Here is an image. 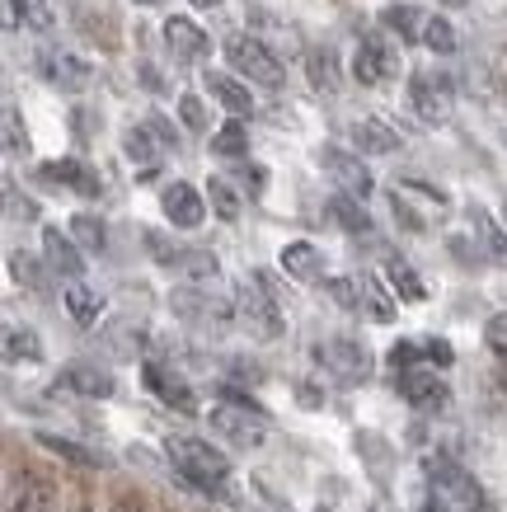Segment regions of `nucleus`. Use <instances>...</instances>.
<instances>
[{
    "label": "nucleus",
    "mask_w": 507,
    "mask_h": 512,
    "mask_svg": "<svg viewBox=\"0 0 507 512\" xmlns=\"http://www.w3.org/2000/svg\"><path fill=\"white\" fill-rule=\"evenodd\" d=\"M108 343H113V353L118 357H137L141 353V325H132V320L108 325Z\"/></svg>",
    "instance_id": "nucleus-39"
},
{
    "label": "nucleus",
    "mask_w": 507,
    "mask_h": 512,
    "mask_svg": "<svg viewBox=\"0 0 507 512\" xmlns=\"http://www.w3.org/2000/svg\"><path fill=\"white\" fill-rule=\"evenodd\" d=\"M470 217H475V231H479V240H484V249H489L493 259H498V264L507 268V231L489 217V212H479V207L470 212Z\"/></svg>",
    "instance_id": "nucleus-35"
},
{
    "label": "nucleus",
    "mask_w": 507,
    "mask_h": 512,
    "mask_svg": "<svg viewBox=\"0 0 507 512\" xmlns=\"http://www.w3.org/2000/svg\"><path fill=\"white\" fill-rule=\"evenodd\" d=\"M169 311L179 315V320H193V325H212L221 329L231 320V306H221L212 292H202V287H179V292L169 296Z\"/></svg>",
    "instance_id": "nucleus-10"
},
{
    "label": "nucleus",
    "mask_w": 507,
    "mask_h": 512,
    "mask_svg": "<svg viewBox=\"0 0 507 512\" xmlns=\"http://www.w3.org/2000/svg\"><path fill=\"white\" fill-rule=\"evenodd\" d=\"M202 85L212 90V99L221 104V109L231 113V118H240L245 123L249 113H254V94H249V85H240L235 76H221V71H207L202 76Z\"/></svg>",
    "instance_id": "nucleus-19"
},
{
    "label": "nucleus",
    "mask_w": 507,
    "mask_h": 512,
    "mask_svg": "<svg viewBox=\"0 0 507 512\" xmlns=\"http://www.w3.org/2000/svg\"><path fill=\"white\" fill-rule=\"evenodd\" d=\"M43 259L52 273H62L66 282H80L85 278V249L71 240V231H62V226H47L43 231Z\"/></svg>",
    "instance_id": "nucleus-12"
},
{
    "label": "nucleus",
    "mask_w": 507,
    "mask_h": 512,
    "mask_svg": "<svg viewBox=\"0 0 507 512\" xmlns=\"http://www.w3.org/2000/svg\"><path fill=\"white\" fill-rule=\"evenodd\" d=\"M385 278H390V287L400 292V301H423V296H428V287L418 282L414 264H404L400 254H395V259H385Z\"/></svg>",
    "instance_id": "nucleus-31"
},
{
    "label": "nucleus",
    "mask_w": 507,
    "mask_h": 512,
    "mask_svg": "<svg viewBox=\"0 0 507 512\" xmlns=\"http://www.w3.org/2000/svg\"><path fill=\"white\" fill-rule=\"evenodd\" d=\"M484 343H489L498 357H507V311L489 315V325H484Z\"/></svg>",
    "instance_id": "nucleus-45"
},
{
    "label": "nucleus",
    "mask_w": 507,
    "mask_h": 512,
    "mask_svg": "<svg viewBox=\"0 0 507 512\" xmlns=\"http://www.w3.org/2000/svg\"><path fill=\"white\" fill-rule=\"evenodd\" d=\"M108 512H141V503H137V498H118Z\"/></svg>",
    "instance_id": "nucleus-50"
},
{
    "label": "nucleus",
    "mask_w": 507,
    "mask_h": 512,
    "mask_svg": "<svg viewBox=\"0 0 507 512\" xmlns=\"http://www.w3.org/2000/svg\"><path fill=\"white\" fill-rule=\"evenodd\" d=\"M57 390H71L80 400H108V395L118 390V381H113L104 367H94V362H71V367H62V376H57Z\"/></svg>",
    "instance_id": "nucleus-15"
},
{
    "label": "nucleus",
    "mask_w": 507,
    "mask_h": 512,
    "mask_svg": "<svg viewBox=\"0 0 507 512\" xmlns=\"http://www.w3.org/2000/svg\"><path fill=\"white\" fill-rule=\"evenodd\" d=\"M137 5H160V0H137Z\"/></svg>",
    "instance_id": "nucleus-52"
},
{
    "label": "nucleus",
    "mask_w": 507,
    "mask_h": 512,
    "mask_svg": "<svg viewBox=\"0 0 507 512\" xmlns=\"http://www.w3.org/2000/svg\"><path fill=\"white\" fill-rule=\"evenodd\" d=\"M357 296H362V311H367L376 325H390V320H395V301H390V292L381 287L376 273H357Z\"/></svg>",
    "instance_id": "nucleus-25"
},
{
    "label": "nucleus",
    "mask_w": 507,
    "mask_h": 512,
    "mask_svg": "<svg viewBox=\"0 0 507 512\" xmlns=\"http://www.w3.org/2000/svg\"><path fill=\"white\" fill-rule=\"evenodd\" d=\"M5 193H10V217H38V207H33V202L29 198H24V202H19V193H15V184H5Z\"/></svg>",
    "instance_id": "nucleus-48"
},
{
    "label": "nucleus",
    "mask_w": 507,
    "mask_h": 512,
    "mask_svg": "<svg viewBox=\"0 0 507 512\" xmlns=\"http://www.w3.org/2000/svg\"><path fill=\"white\" fill-rule=\"evenodd\" d=\"M5 151L10 156H29V132H24V118H19L15 104H5Z\"/></svg>",
    "instance_id": "nucleus-40"
},
{
    "label": "nucleus",
    "mask_w": 507,
    "mask_h": 512,
    "mask_svg": "<svg viewBox=\"0 0 507 512\" xmlns=\"http://www.w3.org/2000/svg\"><path fill=\"white\" fill-rule=\"evenodd\" d=\"M503 221H507V202H503Z\"/></svg>",
    "instance_id": "nucleus-53"
},
{
    "label": "nucleus",
    "mask_w": 507,
    "mask_h": 512,
    "mask_svg": "<svg viewBox=\"0 0 507 512\" xmlns=\"http://www.w3.org/2000/svg\"><path fill=\"white\" fill-rule=\"evenodd\" d=\"M315 362H320L324 372H334L338 381H348V386H357V381L371 376V353H367V343H357V339L315 343Z\"/></svg>",
    "instance_id": "nucleus-7"
},
{
    "label": "nucleus",
    "mask_w": 507,
    "mask_h": 512,
    "mask_svg": "<svg viewBox=\"0 0 507 512\" xmlns=\"http://www.w3.org/2000/svg\"><path fill=\"white\" fill-rule=\"evenodd\" d=\"M409 104L428 127H446L456 118V90L446 76H432V71H418L409 80Z\"/></svg>",
    "instance_id": "nucleus-6"
},
{
    "label": "nucleus",
    "mask_w": 507,
    "mask_h": 512,
    "mask_svg": "<svg viewBox=\"0 0 507 512\" xmlns=\"http://www.w3.org/2000/svg\"><path fill=\"white\" fill-rule=\"evenodd\" d=\"M62 306H66V315H71L80 329H94V325H99V315H104V301H99L85 282H66Z\"/></svg>",
    "instance_id": "nucleus-24"
},
{
    "label": "nucleus",
    "mask_w": 507,
    "mask_h": 512,
    "mask_svg": "<svg viewBox=\"0 0 507 512\" xmlns=\"http://www.w3.org/2000/svg\"><path fill=\"white\" fill-rule=\"evenodd\" d=\"M10 273H15V282H24V287H33V292L43 287V273H38V259H33V254H24V249H15V254H10Z\"/></svg>",
    "instance_id": "nucleus-41"
},
{
    "label": "nucleus",
    "mask_w": 507,
    "mask_h": 512,
    "mask_svg": "<svg viewBox=\"0 0 507 512\" xmlns=\"http://www.w3.org/2000/svg\"><path fill=\"white\" fill-rule=\"evenodd\" d=\"M188 5H198V10H216L221 0H188Z\"/></svg>",
    "instance_id": "nucleus-51"
},
{
    "label": "nucleus",
    "mask_w": 507,
    "mask_h": 512,
    "mask_svg": "<svg viewBox=\"0 0 507 512\" xmlns=\"http://www.w3.org/2000/svg\"><path fill=\"white\" fill-rule=\"evenodd\" d=\"M423 47L428 52H437V57H451L456 52V29H451V19H442V15H428V29H423Z\"/></svg>",
    "instance_id": "nucleus-36"
},
{
    "label": "nucleus",
    "mask_w": 507,
    "mask_h": 512,
    "mask_svg": "<svg viewBox=\"0 0 507 512\" xmlns=\"http://www.w3.org/2000/svg\"><path fill=\"white\" fill-rule=\"evenodd\" d=\"M277 264H282V273L292 282H324V254L320 245H310V240H292V245H282V254H277Z\"/></svg>",
    "instance_id": "nucleus-17"
},
{
    "label": "nucleus",
    "mask_w": 507,
    "mask_h": 512,
    "mask_svg": "<svg viewBox=\"0 0 507 512\" xmlns=\"http://www.w3.org/2000/svg\"><path fill=\"white\" fill-rule=\"evenodd\" d=\"M423 470H428L432 489L446 498V503H456L461 512H498L493 508V498L484 494V484L470 475V470H461L451 456H428L423 461Z\"/></svg>",
    "instance_id": "nucleus-3"
},
{
    "label": "nucleus",
    "mask_w": 507,
    "mask_h": 512,
    "mask_svg": "<svg viewBox=\"0 0 507 512\" xmlns=\"http://www.w3.org/2000/svg\"><path fill=\"white\" fill-rule=\"evenodd\" d=\"M423 348H428V367H451V362H456V353H451L446 339H423Z\"/></svg>",
    "instance_id": "nucleus-46"
},
{
    "label": "nucleus",
    "mask_w": 507,
    "mask_h": 512,
    "mask_svg": "<svg viewBox=\"0 0 507 512\" xmlns=\"http://www.w3.org/2000/svg\"><path fill=\"white\" fill-rule=\"evenodd\" d=\"M240 179H245L249 188H263V170H254V165H240Z\"/></svg>",
    "instance_id": "nucleus-49"
},
{
    "label": "nucleus",
    "mask_w": 507,
    "mask_h": 512,
    "mask_svg": "<svg viewBox=\"0 0 507 512\" xmlns=\"http://www.w3.org/2000/svg\"><path fill=\"white\" fill-rule=\"evenodd\" d=\"M226 62H231L235 76L259 80V85H268V90H277V85L287 80L282 62H277L273 52H268V43L254 38V33H231V38H226Z\"/></svg>",
    "instance_id": "nucleus-5"
},
{
    "label": "nucleus",
    "mask_w": 507,
    "mask_h": 512,
    "mask_svg": "<svg viewBox=\"0 0 507 512\" xmlns=\"http://www.w3.org/2000/svg\"><path fill=\"white\" fill-rule=\"evenodd\" d=\"M43 179H52V184L71 188V193H80V198H99V174H94L85 160H76V156L43 165Z\"/></svg>",
    "instance_id": "nucleus-20"
},
{
    "label": "nucleus",
    "mask_w": 507,
    "mask_h": 512,
    "mask_svg": "<svg viewBox=\"0 0 507 512\" xmlns=\"http://www.w3.org/2000/svg\"><path fill=\"white\" fill-rule=\"evenodd\" d=\"M207 202H212V212L221 221L240 217V193H235V184H226V179H212V184H207Z\"/></svg>",
    "instance_id": "nucleus-37"
},
{
    "label": "nucleus",
    "mask_w": 507,
    "mask_h": 512,
    "mask_svg": "<svg viewBox=\"0 0 507 512\" xmlns=\"http://www.w3.org/2000/svg\"><path fill=\"white\" fill-rule=\"evenodd\" d=\"M24 24H29V29H52V24H57L52 0H24Z\"/></svg>",
    "instance_id": "nucleus-43"
},
{
    "label": "nucleus",
    "mask_w": 507,
    "mask_h": 512,
    "mask_svg": "<svg viewBox=\"0 0 507 512\" xmlns=\"http://www.w3.org/2000/svg\"><path fill=\"white\" fill-rule=\"evenodd\" d=\"M320 165H324V174H329V179L338 184V193H348V198H362V202H367L371 170L362 165V156L343 151V146H324V151H320Z\"/></svg>",
    "instance_id": "nucleus-9"
},
{
    "label": "nucleus",
    "mask_w": 507,
    "mask_h": 512,
    "mask_svg": "<svg viewBox=\"0 0 507 512\" xmlns=\"http://www.w3.org/2000/svg\"><path fill=\"white\" fill-rule=\"evenodd\" d=\"M71 240H76L80 249H90V254H104V245H108V235H104V221L99 217H90V212H80V217H71Z\"/></svg>",
    "instance_id": "nucleus-33"
},
{
    "label": "nucleus",
    "mask_w": 507,
    "mask_h": 512,
    "mask_svg": "<svg viewBox=\"0 0 507 512\" xmlns=\"http://www.w3.org/2000/svg\"><path fill=\"white\" fill-rule=\"evenodd\" d=\"M395 71H400V52H395V43H390V38H381V33H362L357 57H353L357 85H385Z\"/></svg>",
    "instance_id": "nucleus-8"
},
{
    "label": "nucleus",
    "mask_w": 507,
    "mask_h": 512,
    "mask_svg": "<svg viewBox=\"0 0 507 512\" xmlns=\"http://www.w3.org/2000/svg\"><path fill=\"white\" fill-rule=\"evenodd\" d=\"M160 207H165L169 226H179V231H193V226H202L207 221V198H202L193 184H169L165 193H160Z\"/></svg>",
    "instance_id": "nucleus-14"
},
{
    "label": "nucleus",
    "mask_w": 507,
    "mask_h": 512,
    "mask_svg": "<svg viewBox=\"0 0 507 512\" xmlns=\"http://www.w3.org/2000/svg\"><path fill=\"white\" fill-rule=\"evenodd\" d=\"M47 80L66 94H80L94 80V71H90V62H80L71 52H52V57H47Z\"/></svg>",
    "instance_id": "nucleus-23"
},
{
    "label": "nucleus",
    "mask_w": 507,
    "mask_h": 512,
    "mask_svg": "<svg viewBox=\"0 0 507 512\" xmlns=\"http://www.w3.org/2000/svg\"><path fill=\"white\" fill-rule=\"evenodd\" d=\"M353 141H357V151H362V156H390V151H400V132L385 123V118H376V113L357 118Z\"/></svg>",
    "instance_id": "nucleus-21"
},
{
    "label": "nucleus",
    "mask_w": 507,
    "mask_h": 512,
    "mask_svg": "<svg viewBox=\"0 0 507 512\" xmlns=\"http://www.w3.org/2000/svg\"><path fill=\"white\" fill-rule=\"evenodd\" d=\"M329 296H334L343 311H362V296H357V278H329Z\"/></svg>",
    "instance_id": "nucleus-42"
},
{
    "label": "nucleus",
    "mask_w": 507,
    "mask_h": 512,
    "mask_svg": "<svg viewBox=\"0 0 507 512\" xmlns=\"http://www.w3.org/2000/svg\"><path fill=\"white\" fill-rule=\"evenodd\" d=\"M306 76H310V85H315L320 94H334L338 90V57L329 52V47L306 52Z\"/></svg>",
    "instance_id": "nucleus-30"
},
{
    "label": "nucleus",
    "mask_w": 507,
    "mask_h": 512,
    "mask_svg": "<svg viewBox=\"0 0 507 512\" xmlns=\"http://www.w3.org/2000/svg\"><path fill=\"white\" fill-rule=\"evenodd\" d=\"M5 357L10 362H38L43 357V339L33 329H5Z\"/></svg>",
    "instance_id": "nucleus-34"
},
{
    "label": "nucleus",
    "mask_w": 507,
    "mask_h": 512,
    "mask_svg": "<svg viewBox=\"0 0 507 512\" xmlns=\"http://www.w3.org/2000/svg\"><path fill=\"white\" fill-rule=\"evenodd\" d=\"M381 24L390 33H400V43H423V29H428V19L418 15V5H385Z\"/></svg>",
    "instance_id": "nucleus-27"
},
{
    "label": "nucleus",
    "mask_w": 507,
    "mask_h": 512,
    "mask_svg": "<svg viewBox=\"0 0 507 512\" xmlns=\"http://www.w3.org/2000/svg\"><path fill=\"white\" fill-rule=\"evenodd\" d=\"M169 268H174V273H179L188 287H202V292H207V287L221 278V264H216V254H207V249H179Z\"/></svg>",
    "instance_id": "nucleus-22"
},
{
    "label": "nucleus",
    "mask_w": 507,
    "mask_h": 512,
    "mask_svg": "<svg viewBox=\"0 0 507 512\" xmlns=\"http://www.w3.org/2000/svg\"><path fill=\"white\" fill-rule=\"evenodd\" d=\"M123 151H127V160H132L141 174H155V165H160V141L151 137V127H127Z\"/></svg>",
    "instance_id": "nucleus-26"
},
{
    "label": "nucleus",
    "mask_w": 507,
    "mask_h": 512,
    "mask_svg": "<svg viewBox=\"0 0 507 512\" xmlns=\"http://www.w3.org/2000/svg\"><path fill=\"white\" fill-rule=\"evenodd\" d=\"M165 456L193 489L216 494V498L231 494V461L212 442H202V437H165Z\"/></svg>",
    "instance_id": "nucleus-1"
},
{
    "label": "nucleus",
    "mask_w": 507,
    "mask_h": 512,
    "mask_svg": "<svg viewBox=\"0 0 507 512\" xmlns=\"http://www.w3.org/2000/svg\"><path fill=\"white\" fill-rule=\"evenodd\" d=\"M179 118H184L188 132H207V109H202L198 94H184V99H179Z\"/></svg>",
    "instance_id": "nucleus-44"
},
{
    "label": "nucleus",
    "mask_w": 507,
    "mask_h": 512,
    "mask_svg": "<svg viewBox=\"0 0 507 512\" xmlns=\"http://www.w3.org/2000/svg\"><path fill=\"white\" fill-rule=\"evenodd\" d=\"M329 217H334L348 235L371 231V217H367V207H362V198H348V193H334V198H329Z\"/></svg>",
    "instance_id": "nucleus-28"
},
{
    "label": "nucleus",
    "mask_w": 507,
    "mask_h": 512,
    "mask_svg": "<svg viewBox=\"0 0 507 512\" xmlns=\"http://www.w3.org/2000/svg\"><path fill=\"white\" fill-rule=\"evenodd\" d=\"M235 320L249 329V339H263V343L287 334V311H282V306H277L273 296L263 292L254 278L235 292Z\"/></svg>",
    "instance_id": "nucleus-4"
},
{
    "label": "nucleus",
    "mask_w": 507,
    "mask_h": 512,
    "mask_svg": "<svg viewBox=\"0 0 507 512\" xmlns=\"http://www.w3.org/2000/svg\"><path fill=\"white\" fill-rule=\"evenodd\" d=\"M385 362H390L395 372H414V367L428 362V348H423V339H400L390 353H385Z\"/></svg>",
    "instance_id": "nucleus-38"
},
{
    "label": "nucleus",
    "mask_w": 507,
    "mask_h": 512,
    "mask_svg": "<svg viewBox=\"0 0 507 512\" xmlns=\"http://www.w3.org/2000/svg\"><path fill=\"white\" fill-rule=\"evenodd\" d=\"M395 386H400V395L414 404L418 414H437V409H446V400H451V395H446V381L437 372H428V367L400 372V381H395Z\"/></svg>",
    "instance_id": "nucleus-13"
},
{
    "label": "nucleus",
    "mask_w": 507,
    "mask_h": 512,
    "mask_svg": "<svg viewBox=\"0 0 507 512\" xmlns=\"http://www.w3.org/2000/svg\"><path fill=\"white\" fill-rule=\"evenodd\" d=\"M141 381H146V390H151L160 404L179 409V414H198V395L188 390V381H179V376L169 372V367H160V362H141Z\"/></svg>",
    "instance_id": "nucleus-11"
},
{
    "label": "nucleus",
    "mask_w": 507,
    "mask_h": 512,
    "mask_svg": "<svg viewBox=\"0 0 507 512\" xmlns=\"http://www.w3.org/2000/svg\"><path fill=\"white\" fill-rule=\"evenodd\" d=\"M5 512H57V489L43 475H24V480L10 484Z\"/></svg>",
    "instance_id": "nucleus-18"
},
{
    "label": "nucleus",
    "mask_w": 507,
    "mask_h": 512,
    "mask_svg": "<svg viewBox=\"0 0 507 512\" xmlns=\"http://www.w3.org/2000/svg\"><path fill=\"white\" fill-rule=\"evenodd\" d=\"M71 512H90V508H71Z\"/></svg>",
    "instance_id": "nucleus-54"
},
{
    "label": "nucleus",
    "mask_w": 507,
    "mask_h": 512,
    "mask_svg": "<svg viewBox=\"0 0 507 512\" xmlns=\"http://www.w3.org/2000/svg\"><path fill=\"white\" fill-rule=\"evenodd\" d=\"M212 156H226V160H245L249 156V127L240 118H231L226 127L212 132Z\"/></svg>",
    "instance_id": "nucleus-29"
},
{
    "label": "nucleus",
    "mask_w": 507,
    "mask_h": 512,
    "mask_svg": "<svg viewBox=\"0 0 507 512\" xmlns=\"http://www.w3.org/2000/svg\"><path fill=\"white\" fill-rule=\"evenodd\" d=\"M38 447H47L52 456H62V461H71V466H85V470L99 466V456H94L90 447H80V442H66V437H57V433H38Z\"/></svg>",
    "instance_id": "nucleus-32"
},
{
    "label": "nucleus",
    "mask_w": 507,
    "mask_h": 512,
    "mask_svg": "<svg viewBox=\"0 0 507 512\" xmlns=\"http://www.w3.org/2000/svg\"><path fill=\"white\" fill-rule=\"evenodd\" d=\"M207 423H212L216 437H226V442H231V447H240V451L263 447V437H268V414H263V409H254L249 400H240V395H235V400L212 404Z\"/></svg>",
    "instance_id": "nucleus-2"
},
{
    "label": "nucleus",
    "mask_w": 507,
    "mask_h": 512,
    "mask_svg": "<svg viewBox=\"0 0 507 512\" xmlns=\"http://www.w3.org/2000/svg\"><path fill=\"white\" fill-rule=\"evenodd\" d=\"M165 43H169V52H174V62H207V52H212V38L184 15L165 19Z\"/></svg>",
    "instance_id": "nucleus-16"
},
{
    "label": "nucleus",
    "mask_w": 507,
    "mask_h": 512,
    "mask_svg": "<svg viewBox=\"0 0 507 512\" xmlns=\"http://www.w3.org/2000/svg\"><path fill=\"white\" fill-rule=\"evenodd\" d=\"M418 512H451V503H446L437 489H423V494H418Z\"/></svg>",
    "instance_id": "nucleus-47"
}]
</instances>
